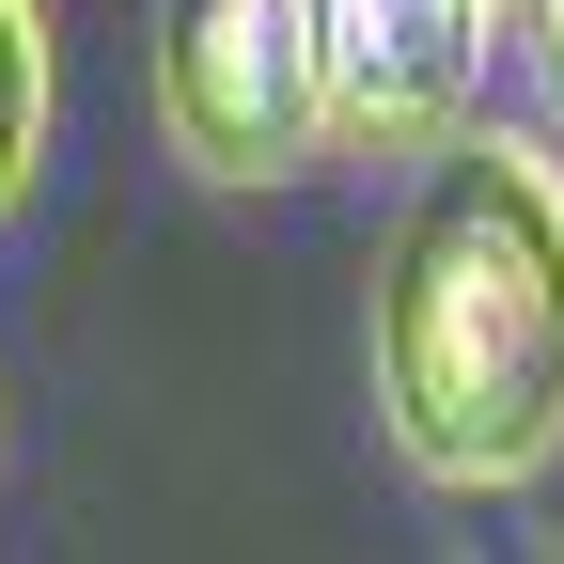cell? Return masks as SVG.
<instances>
[{"instance_id":"cell-1","label":"cell","mask_w":564,"mask_h":564,"mask_svg":"<svg viewBox=\"0 0 564 564\" xmlns=\"http://www.w3.org/2000/svg\"><path fill=\"white\" fill-rule=\"evenodd\" d=\"M377 440L408 486L502 502L564 455V158L518 126H455L408 158L377 236Z\"/></svg>"},{"instance_id":"cell-2","label":"cell","mask_w":564,"mask_h":564,"mask_svg":"<svg viewBox=\"0 0 564 564\" xmlns=\"http://www.w3.org/2000/svg\"><path fill=\"white\" fill-rule=\"evenodd\" d=\"M158 141L204 188H299L345 158L329 0H158Z\"/></svg>"},{"instance_id":"cell-3","label":"cell","mask_w":564,"mask_h":564,"mask_svg":"<svg viewBox=\"0 0 564 564\" xmlns=\"http://www.w3.org/2000/svg\"><path fill=\"white\" fill-rule=\"evenodd\" d=\"M329 95L361 158H423L486 110V0H329Z\"/></svg>"},{"instance_id":"cell-4","label":"cell","mask_w":564,"mask_h":564,"mask_svg":"<svg viewBox=\"0 0 564 564\" xmlns=\"http://www.w3.org/2000/svg\"><path fill=\"white\" fill-rule=\"evenodd\" d=\"M47 158V0H0V220L32 204Z\"/></svg>"},{"instance_id":"cell-5","label":"cell","mask_w":564,"mask_h":564,"mask_svg":"<svg viewBox=\"0 0 564 564\" xmlns=\"http://www.w3.org/2000/svg\"><path fill=\"white\" fill-rule=\"evenodd\" d=\"M533 17V79H549V110H564V0H518Z\"/></svg>"}]
</instances>
